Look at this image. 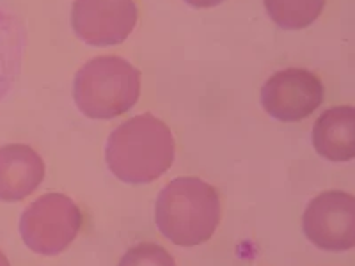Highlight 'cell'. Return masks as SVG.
Masks as SVG:
<instances>
[{"mask_svg": "<svg viewBox=\"0 0 355 266\" xmlns=\"http://www.w3.org/2000/svg\"><path fill=\"white\" fill-rule=\"evenodd\" d=\"M174 151L176 144L169 126L153 114H139L110 133L105 160L117 179L144 185L171 169Z\"/></svg>", "mask_w": 355, "mask_h": 266, "instance_id": "cell-1", "label": "cell"}, {"mask_svg": "<svg viewBox=\"0 0 355 266\" xmlns=\"http://www.w3.org/2000/svg\"><path fill=\"white\" fill-rule=\"evenodd\" d=\"M155 222L174 245H201L220 222V197L215 186L199 177H178L158 194Z\"/></svg>", "mask_w": 355, "mask_h": 266, "instance_id": "cell-2", "label": "cell"}, {"mask_svg": "<svg viewBox=\"0 0 355 266\" xmlns=\"http://www.w3.org/2000/svg\"><path fill=\"white\" fill-rule=\"evenodd\" d=\"M141 96V71L116 55L94 57L78 69L73 98L91 119H112L128 112Z\"/></svg>", "mask_w": 355, "mask_h": 266, "instance_id": "cell-3", "label": "cell"}, {"mask_svg": "<svg viewBox=\"0 0 355 266\" xmlns=\"http://www.w3.org/2000/svg\"><path fill=\"white\" fill-rule=\"evenodd\" d=\"M82 213L64 194H44L28 204L20 218L25 245L43 256L61 254L78 236Z\"/></svg>", "mask_w": 355, "mask_h": 266, "instance_id": "cell-4", "label": "cell"}, {"mask_svg": "<svg viewBox=\"0 0 355 266\" xmlns=\"http://www.w3.org/2000/svg\"><path fill=\"white\" fill-rule=\"evenodd\" d=\"M307 240L331 252L350 250L355 243V199L341 190L316 195L304 211Z\"/></svg>", "mask_w": 355, "mask_h": 266, "instance_id": "cell-5", "label": "cell"}, {"mask_svg": "<svg viewBox=\"0 0 355 266\" xmlns=\"http://www.w3.org/2000/svg\"><path fill=\"white\" fill-rule=\"evenodd\" d=\"M325 89L315 73L288 68L274 73L261 89V105L274 119L297 123L322 105Z\"/></svg>", "mask_w": 355, "mask_h": 266, "instance_id": "cell-6", "label": "cell"}, {"mask_svg": "<svg viewBox=\"0 0 355 266\" xmlns=\"http://www.w3.org/2000/svg\"><path fill=\"white\" fill-rule=\"evenodd\" d=\"M133 0H75L71 8L73 30L91 46L119 44L137 25Z\"/></svg>", "mask_w": 355, "mask_h": 266, "instance_id": "cell-7", "label": "cell"}, {"mask_svg": "<svg viewBox=\"0 0 355 266\" xmlns=\"http://www.w3.org/2000/svg\"><path fill=\"white\" fill-rule=\"evenodd\" d=\"M43 177L44 161L31 145L0 148V201H24L41 185Z\"/></svg>", "mask_w": 355, "mask_h": 266, "instance_id": "cell-8", "label": "cell"}, {"mask_svg": "<svg viewBox=\"0 0 355 266\" xmlns=\"http://www.w3.org/2000/svg\"><path fill=\"white\" fill-rule=\"evenodd\" d=\"M313 144L320 157L348 161L355 157V109L350 105L329 109L313 126Z\"/></svg>", "mask_w": 355, "mask_h": 266, "instance_id": "cell-9", "label": "cell"}, {"mask_svg": "<svg viewBox=\"0 0 355 266\" xmlns=\"http://www.w3.org/2000/svg\"><path fill=\"white\" fill-rule=\"evenodd\" d=\"M325 0H265L266 12L281 28L300 30L322 15Z\"/></svg>", "mask_w": 355, "mask_h": 266, "instance_id": "cell-10", "label": "cell"}, {"mask_svg": "<svg viewBox=\"0 0 355 266\" xmlns=\"http://www.w3.org/2000/svg\"><path fill=\"white\" fill-rule=\"evenodd\" d=\"M117 266H176L173 256L157 243H139L132 247Z\"/></svg>", "mask_w": 355, "mask_h": 266, "instance_id": "cell-11", "label": "cell"}, {"mask_svg": "<svg viewBox=\"0 0 355 266\" xmlns=\"http://www.w3.org/2000/svg\"><path fill=\"white\" fill-rule=\"evenodd\" d=\"M185 2L196 9H205V8H214V6H218L220 2H224V0H185Z\"/></svg>", "mask_w": 355, "mask_h": 266, "instance_id": "cell-12", "label": "cell"}, {"mask_svg": "<svg viewBox=\"0 0 355 266\" xmlns=\"http://www.w3.org/2000/svg\"><path fill=\"white\" fill-rule=\"evenodd\" d=\"M0 266H11V263L8 261V258L2 252H0Z\"/></svg>", "mask_w": 355, "mask_h": 266, "instance_id": "cell-13", "label": "cell"}]
</instances>
